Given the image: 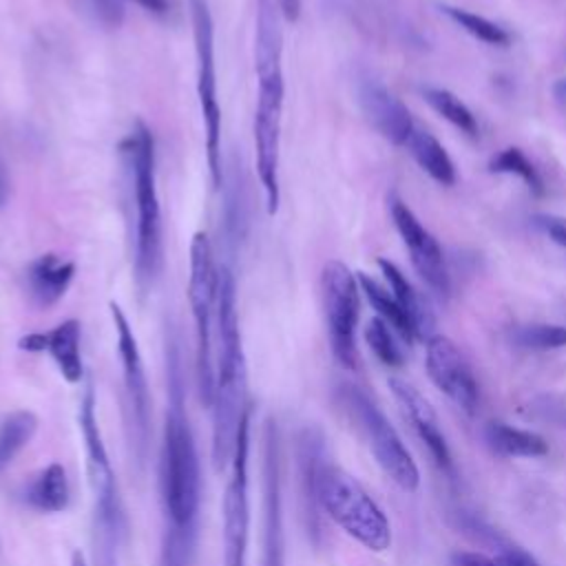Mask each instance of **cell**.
Wrapping results in <instances>:
<instances>
[{
    "label": "cell",
    "instance_id": "18",
    "mask_svg": "<svg viewBox=\"0 0 566 566\" xmlns=\"http://www.w3.org/2000/svg\"><path fill=\"white\" fill-rule=\"evenodd\" d=\"M389 389H391L396 402L400 405L402 413L407 416V420L416 429L418 438L427 444L436 464L442 471L451 473V469H453L451 453H449L447 440H444V436L438 427V418H436V411L431 409V405L424 400V396L413 385H409L402 378H389Z\"/></svg>",
    "mask_w": 566,
    "mask_h": 566
},
{
    "label": "cell",
    "instance_id": "6",
    "mask_svg": "<svg viewBox=\"0 0 566 566\" xmlns=\"http://www.w3.org/2000/svg\"><path fill=\"white\" fill-rule=\"evenodd\" d=\"M77 422L84 440L88 482L95 500V524L99 526L102 542L117 546L119 535L124 533V509L117 491V480L102 440V431L95 413V394L91 385L82 394Z\"/></svg>",
    "mask_w": 566,
    "mask_h": 566
},
{
    "label": "cell",
    "instance_id": "25",
    "mask_svg": "<svg viewBox=\"0 0 566 566\" xmlns=\"http://www.w3.org/2000/svg\"><path fill=\"white\" fill-rule=\"evenodd\" d=\"M486 440L497 453L511 458H539L548 453V444L539 433L517 429L504 422H489Z\"/></svg>",
    "mask_w": 566,
    "mask_h": 566
},
{
    "label": "cell",
    "instance_id": "33",
    "mask_svg": "<svg viewBox=\"0 0 566 566\" xmlns=\"http://www.w3.org/2000/svg\"><path fill=\"white\" fill-rule=\"evenodd\" d=\"M531 416L557 427H566V405L553 396H542L533 402Z\"/></svg>",
    "mask_w": 566,
    "mask_h": 566
},
{
    "label": "cell",
    "instance_id": "21",
    "mask_svg": "<svg viewBox=\"0 0 566 566\" xmlns=\"http://www.w3.org/2000/svg\"><path fill=\"white\" fill-rule=\"evenodd\" d=\"M71 486L66 471L60 462L44 467L24 489L22 502L38 513H62L69 506Z\"/></svg>",
    "mask_w": 566,
    "mask_h": 566
},
{
    "label": "cell",
    "instance_id": "14",
    "mask_svg": "<svg viewBox=\"0 0 566 566\" xmlns=\"http://www.w3.org/2000/svg\"><path fill=\"white\" fill-rule=\"evenodd\" d=\"M389 212H391L396 230L400 232V237L409 250L413 270L440 298H447L449 290H451V281H449L444 254H442L438 241L418 221V217L411 212V208L396 195L389 197Z\"/></svg>",
    "mask_w": 566,
    "mask_h": 566
},
{
    "label": "cell",
    "instance_id": "24",
    "mask_svg": "<svg viewBox=\"0 0 566 566\" xmlns=\"http://www.w3.org/2000/svg\"><path fill=\"white\" fill-rule=\"evenodd\" d=\"M378 268L385 274L391 294L396 296V301L400 303V307L407 312V316L411 318L416 334L418 336H427L433 327V316L427 310V305H422L418 292L413 290V285L409 283V279L400 272V268L387 259H378Z\"/></svg>",
    "mask_w": 566,
    "mask_h": 566
},
{
    "label": "cell",
    "instance_id": "27",
    "mask_svg": "<svg viewBox=\"0 0 566 566\" xmlns=\"http://www.w3.org/2000/svg\"><path fill=\"white\" fill-rule=\"evenodd\" d=\"M440 11L447 18H451L458 27H462L467 33H471L473 38H478L484 44H493V46L511 44V33L506 29H502L500 24L486 20L484 15H478V13H471L467 9L451 7V4H440Z\"/></svg>",
    "mask_w": 566,
    "mask_h": 566
},
{
    "label": "cell",
    "instance_id": "39",
    "mask_svg": "<svg viewBox=\"0 0 566 566\" xmlns=\"http://www.w3.org/2000/svg\"><path fill=\"white\" fill-rule=\"evenodd\" d=\"M279 7H281V13L285 15V20H290V22L298 20V15H301V0H279Z\"/></svg>",
    "mask_w": 566,
    "mask_h": 566
},
{
    "label": "cell",
    "instance_id": "31",
    "mask_svg": "<svg viewBox=\"0 0 566 566\" xmlns=\"http://www.w3.org/2000/svg\"><path fill=\"white\" fill-rule=\"evenodd\" d=\"M515 343L524 349L548 352L566 347V327L553 323H531L515 329Z\"/></svg>",
    "mask_w": 566,
    "mask_h": 566
},
{
    "label": "cell",
    "instance_id": "40",
    "mask_svg": "<svg viewBox=\"0 0 566 566\" xmlns=\"http://www.w3.org/2000/svg\"><path fill=\"white\" fill-rule=\"evenodd\" d=\"M7 197H9V175H7V168L0 159V206L7 201Z\"/></svg>",
    "mask_w": 566,
    "mask_h": 566
},
{
    "label": "cell",
    "instance_id": "3",
    "mask_svg": "<svg viewBox=\"0 0 566 566\" xmlns=\"http://www.w3.org/2000/svg\"><path fill=\"white\" fill-rule=\"evenodd\" d=\"M119 153L128 166L137 226H135V272L142 287H150L161 272V210L155 179V142L144 122H135L133 130L122 139Z\"/></svg>",
    "mask_w": 566,
    "mask_h": 566
},
{
    "label": "cell",
    "instance_id": "17",
    "mask_svg": "<svg viewBox=\"0 0 566 566\" xmlns=\"http://www.w3.org/2000/svg\"><path fill=\"white\" fill-rule=\"evenodd\" d=\"M80 336H82L80 321L66 318L49 332L24 334L18 340V347L22 352H31V354L46 352L53 358V363L57 365V369L66 382H80L82 374H84L82 354H80Z\"/></svg>",
    "mask_w": 566,
    "mask_h": 566
},
{
    "label": "cell",
    "instance_id": "36",
    "mask_svg": "<svg viewBox=\"0 0 566 566\" xmlns=\"http://www.w3.org/2000/svg\"><path fill=\"white\" fill-rule=\"evenodd\" d=\"M451 566H504L500 557H486L482 553H453L451 555Z\"/></svg>",
    "mask_w": 566,
    "mask_h": 566
},
{
    "label": "cell",
    "instance_id": "37",
    "mask_svg": "<svg viewBox=\"0 0 566 566\" xmlns=\"http://www.w3.org/2000/svg\"><path fill=\"white\" fill-rule=\"evenodd\" d=\"M497 557L502 559L504 566H539L531 553H526L524 548H517V546L502 548Z\"/></svg>",
    "mask_w": 566,
    "mask_h": 566
},
{
    "label": "cell",
    "instance_id": "8",
    "mask_svg": "<svg viewBox=\"0 0 566 566\" xmlns=\"http://www.w3.org/2000/svg\"><path fill=\"white\" fill-rule=\"evenodd\" d=\"M338 400L343 409L358 422L363 429L369 449L376 458V462L382 467V471L405 491H416L420 482L418 467L402 444L398 431L391 427V422L385 418V413L378 409V405L354 385H343L338 389Z\"/></svg>",
    "mask_w": 566,
    "mask_h": 566
},
{
    "label": "cell",
    "instance_id": "2",
    "mask_svg": "<svg viewBox=\"0 0 566 566\" xmlns=\"http://www.w3.org/2000/svg\"><path fill=\"white\" fill-rule=\"evenodd\" d=\"M212 462L230 464L239 424L250 409L248 371L237 316V285L230 268H221L217 281V365L212 396Z\"/></svg>",
    "mask_w": 566,
    "mask_h": 566
},
{
    "label": "cell",
    "instance_id": "23",
    "mask_svg": "<svg viewBox=\"0 0 566 566\" xmlns=\"http://www.w3.org/2000/svg\"><path fill=\"white\" fill-rule=\"evenodd\" d=\"M358 285L365 292L369 305L376 310V314L405 340V343H413L416 340V327L411 323V318L407 316V312L400 307V303L396 301V296L385 290L378 281H374L369 274L358 272Z\"/></svg>",
    "mask_w": 566,
    "mask_h": 566
},
{
    "label": "cell",
    "instance_id": "29",
    "mask_svg": "<svg viewBox=\"0 0 566 566\" xmlns=\"http://www.w3.org/2000/svg\"><path fill=\"white\" fill-rule=\"evenodd\" d=\"M489 170L491 172H504V175H517L526 184L531 195H535V197L544 195V181H542L537 168L515 146H509V148L500 150L497 155H493L491 161H489Z\"/></svg>",
    "mask_w": 566,
    "mask_h": 566
},
{
    "label": "cell",
    "instance_id": "1",
    "mask_svg": "<svg viewBox=\"0 0 566 566\" xmlns=\"http://www.w3.org/2000/svg\"><path fill=\"white\" fill-rule=\"evenodd\" d=\"M166 371H168V409L164 422L161 460H159V491L166 526L188 528L197 526L201 473L195 449V438L186 416L184 400V365L181 349L175 334L166 340Z\"/></svg>",
    "mask_w": 566,
    "mask_h": 566
},
{
    "label": "cell",
    "instance_id": "20",
    "mask_svg": "<svg viewBox=\"0 0 566 566\" xmlns=\"http://www.w3.org/2000/svg\"><path fill=\"white\" fill-rule=\"evenodd\" d=\"M75 276V263L55 252L40 254L27 268V292L38 307L55 305Z\"/></svg>",
    "mask_w": 566,
    "mask_h": 566
},
{
    "label": "cell",
    "instance_id": "15",
    "mask_svg": "<svg viewBox=\"0 0 566 566\" xmlns=\"http://www.w3.org/2000/svg\"><path fill=\"white\" fill-rule=\"evenodd\" d=\"M427 371L433 385L447 394L462 411H475L480 400L478 382L467 358L451 338L440 334L427 338Z\"/></svg>",
    "mask_w": 566,
    "mask_h": 566
},
{
    "label": "cell",
    "instance_id": "16",
    "mask_svg": "<svg viewBox=\"0 0 566 566\" xmlns=\"http://www.w3.org/2000/svg\"><path fill=\"white\" fill-rule=\"evenodd\" d=\"M358 102L369 124L394 146H405L413 133L409 108L378 80L365 77L358 86Z\"/></svg>",
    "mask_w": 566,
    "mask_h": 566
},
{
    "label": "cell",
    "instance_id": "42",
    "mask_svg": "<svg viewBox=\"0 0 566 566\" xmlns=\"http://www.w3.org/2000/svg\"><path fill=\"white\" fill-rule=\"evenodd\" d=\"M555 95L562 97V99H566V80H559V82L555 84Z\"/></svg>",
    "mask_w": 566,
    "mask_h": 566
},
{
    "label": "cell",
    "instance_id": "19",
    "mask_svg": "<svg viewBox=\"0 0 566 566\" xmlns=\"http://www.w3.org/2000/svg\"><path fill=\"white\" fill-rule=\"evenodd\" d=\"M327 464L325 458V440L321 429L305 427L298 436V473H301V493L307 533L314 542L321 535V504H318V480L321 471Z\"/></svg>",
    "mask_w": 566,
    "mask_h": 566
},
{
    "label": "cell",
    "instance_id": "4",
    "mask_svg": "<svg viewBox=\"0 0 566 566\" xmlns=\"http://www.w3.org/2000/svg\"><path fill=\"white\" fill-rule=\"evenodd\" d=\"M321 511L365 548L380 553L391 544L389 520L347 471L325 464L318 480Z\"/></svg>",
    "mask_w": 566,
    "mask_h": 566
},
{
    "label": "cell",
    "instance_id": "10",
    "mask_svg": "<svg viewBox=\"0 0 566 566\" xmlns=\"http://www.w3.org/2000/svg\"><path fill=\"white\" fill-rule=\"evenodd\" d=\"M323 310L327 323V336L334 358L345 369L358 367L356 325H358V279L343 261H327L321 274Z\"/></svg>",
    "mask_w": 566,
    "mask_h": 566
},
{
    "label": "cell",
    "instance_id": "22",
    "mask_svg": "<svg viewBox=\"0 0 566 566\" xmlns=\"http://www.w3.org/2000/svg\"><path fill=\"white\" fill-rule=\"evenodd\" d=\"M407 146H409V153L416 159V164L431 179H436L442 186H451L455 181V168H453V161H451L449 153L444 150V146L429 130L413 128Z\"/></svg>",
    "mask_w": 566,
    "mask_h": 566
},
{
    "label": "cell",
    "instance_id": "26",
    "mask_svg": "<svg viewBox=\"0 0 566 566\" xmlns=\"http://www.w3.org/2000/svg\"><path fill=\"white\" fill-rule=\"evenodd\" d=\"M38 431V416L29 409L11 411L0 422V471L31 442Z\"/></svg>",
    "mask_w": 566,
    "mask_h": 566
},
{
    "label": "cell",
    "instance_id": "7",
    "mask_svg": "<svg viewBox=\"0 0 566 566\" xmlns=\"http://www.w3.org/2000/svg\"><path fill=\"white\" fill-rule=\"evenodd\" d=\"M192 38L197 60V97L206 130V159L214 188L223 186L221 168V108L217 97V64H214V22L206 0H192Z\"/></svg>",
    "mask_w": 566,
    "mask_h": 566
},
{
    "label": "cell",
    "instance_id": "38",
    "mask_svg": "<svg viewBox=\"0 0 566 566\" xmlns=\"http://www.w3.org/2000/svg\"><path fill=\"white\" fill-rule=\"evenodd\" d=\"M124 2H133V4L142 7V9L148 11V13H155V15L168 13V7H170L168 0H124Z\"/></svg>",
    "mask_w": 566,
    "mask_h": 566
},
{
    "label": "cell",
    "instance_id": "30",
    "mask_svg": "<svg viewBox=\"0 0 566 566\" xmlns=\"http://www.w3.org/2000/svg\"><path fill=\"white\" fill-rule=\"evenodd\" d=\"M197 546V526H166L159 553V566H192Z\"/></svg>",
    "mask_w": 566,
    "mask_h": 566
},
{
    "label": "cell",
    "instance_id": "28",
    "mask_svg": "<svg viewBox=\"0 0 566 566\" xmlns=\"http://www.w3.org/2000/svg\"><path fill=\"white\" fill-rule=\"evenodd\" d=\"M424 99L438 115H442L455 128H460L471 137L478 135V122L469 111V106L458 95H453L447 88H424Z\"/></svg>",
    "mask_w": 566,
    "mask_h": 566
},
{
    "label": "cell",
    "instance_id": "41",
    "mask_svg": "<svg viewBox=\"0 0 566 566\" xmlns=\"http://www.w3.org/2000/svg\"><path fill=\"white\" fill-rule=\"evenodd\" d=\"M71 566H86V559H84V555L80 551H75L71 555Z\"/></svg>",
    "mask_w": 566,
    "mask_h": 566
},
{
    "label": "cell",
    "instance_id": "34",
    "mask_svg": "<svg viewBox=\"0 0 566 566\" xmlns=\"http://www.w3.org/2000/svg\"><path fill=\"white\" fill-rule=\"evenodd\" d=\"M95 18L104 24V27H111V29H117L122 22H124V0H88Z\"/></svg>",
    "mask_w": 566,
    "mask_h": 566
},
{
    "label": "cell",
    "instance_id": "13",
    "mask_svg": "<svg viewBox=\"0 0 566 566\" xmlns=\"http://www.w3.org/2000/svg\"><path fill=\"white\" fill-rule=\"evenodd\" d=\"M261 566H283V471H281V436L274 418L265 420L263 431V539Z\"/></svg>",
    "mask_w": 566,
    "mask_h": 566
},
{
    "label": "cell",
    "instance_id": "35",
    "mask_svg": "<svg viewBox=\"0 0 566 566\" xmlns=\"http://www.w3.org/2000/svg\"><path fill=\"white\" fill-rule=\"evenodd\" d=\"M533 226L542 230L553 243L566 248V219L557 214H533Z\"/></svg>",
    "mask_w": 566,
    "mask_h": 566
},
{
    "label": "cell",
    "instance_id": "11",
    "mask_svg": "<svg viewBox=\"0 0 566 566\" xmlns=\"http://www.w3.org/2000/svg\"><path fill=\"white\" fill-rule=\"evenodd\" d=\"M250 418L245 411L234 451L230 458V478L223 493V566H245L250 539V495H248V458H250Z\"/></svg>",
    "mask_w": 566,
    "mask_h": 566
},
{
    "label": "cell",
    "instance_id": "9",
    "mask_svg": "<svg viewBox=\"0 0 566 566\" xmlns=\"http://www.w3.org/2000/svg\"><path fill=\"white\" fill-rule=\"evenodd\" d=\"M256 108H254V153L256 172L263 186L268 214L279 212V157H281V113H283V69L256 73Z\"/></svg>",
    "mask_w": 566,
    "mask_h": 566
},
{
    "label": "cell",
    "instance_id": "12",
    "mask_svg": "<svg viewBox=\"0 0 566 566\" xmlns=\"http://www.w3.org/2000/svg\"><path fill=\"white\" fill-rule=\"evenodd\" d=\"M111 318L117 334V352L122 360L124 376V394L128 409V431L130 444L137 462L142 464L148 449V431H150V400H148V380L144 371V360L139 354L137 338L128 325L126 314L117 303H111Z\"/></svg>",
    "mask_w": 566,
    "mask_h": 566
},
{
    "label": "cell",
    "instance_id": "5",
    "mask_svg": "<svg viewBox=\"0 0 566 566\" xmlns=\"http://www.w3.org/2000/svg\"><path fill=\"white\" fill-rule=\"evenodd\" d=\"M217 281L219 274L212 261V245L206 232H195L190 241V276L188 301L195 318V367L199 398L206 407L214 396V360H212V312L217 310Z\"/></svg>",
    "mask_w": 566,
    "mask_h": 566
},
{
    "label": "cell",
    "instance_id": "32",
    "mask_svg": "<svg viewBox=\"0 0 566 566\" xmlns=\"http://www.w3.org/2000/svg\"><path fill=\"white\" fill-rule=\"evenodd\" d=\"M365 340L369 345V349L376 354V358L387 365V367H402L405 356L391 334V327L380 318H371L365 327Z\"/></svg>",
    "mask_w": 566,
    "mask_h": 566
}]
</instances>
